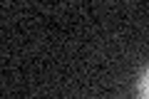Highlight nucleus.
<instances>
[{"mask_svg":"<svg viewBox=\"0 0 149 99\" xmlns=\"http://www.w3.org/2000/svg\"><path fill=\"white\" fill-rule=\"evenodd\" d=\"M137 94L139 99H149V67H144L137 79Z\"/></svg>","mask_w":149,"mask_h":99,"instance_id":"nucleus-1","label":"nucleus"}]
</instances>
